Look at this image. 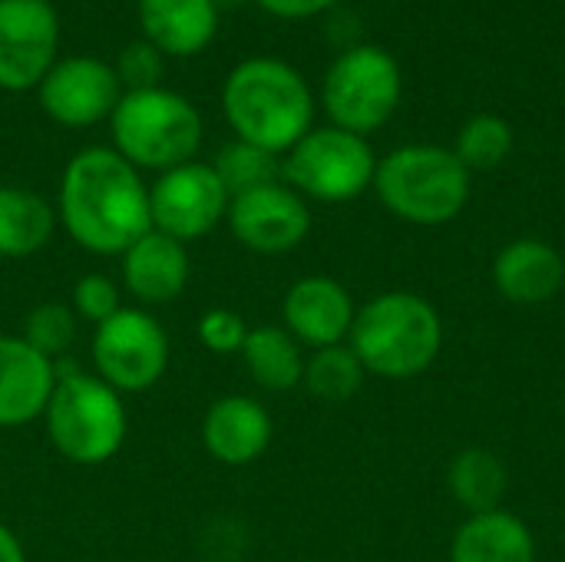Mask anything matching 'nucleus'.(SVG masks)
I'll list each match as a JSON object with an SVG mask.
<instances>
[{"label": "nucleus", "instance_id": "2f4dec72", "mask_svg": "<svg viewBox=\"0 0 565 562\" xmlns=\"http://www.w3.org/2000/svg\"><path fill=\"white\" fill-rule=\"evenodd\" d=\"M0 562H26V550L20 537L7 523H0Z\"/></svg>", "mask_w": 565, "mask_h": 562}, {"label": "nucleus", "instance_id": "473e14b6", "mask_svg": "<svg viewBox=\"0 0 565 562\" xmlns=\"http://www.w3.org/2000/svg\"><path fill=\"white\" fill-rule=\"evenodd\" d=\"M215 3H232V0H215Z\"/></svg>", "mask_w": 565, "mask_h": 562}, {"label": "nucleus", "instance_id": "9d476101", "mask_svg": "<svg viewBox=\"0 0 565 562\" xmlns=\"http://www.w3.org/2000/svg\"><path fill=\"white\" fill-rule=\"evenodd\" d=\"M228 202L232 195L225 192L212 162H182L159 172V179L149 185L152 229L182 245L218 229L228 215Z\"/></svg>", "mask_w": 565, "mask_h": 562}, {"label": "nucleus", "instance_id": "f3484780", "mask_svg": "<svg viewBox=\"0 0 565 562\" xmlns=\"http://www.w3.org/2000/svg\"><path fill=\"white\" fill-rule=\"evenodd\" d=\"M56 388V361L33 351L20 335H0V427L40 421Z\"/></svg>", "mask_w": 565, "mask_h": 562}, {"label": "nucleus", "instance_id": "cd10ccee", "mask_svg": "<svg viewBox=\"0 0 565 562\" xmlns=\"http://www.w3.org/2000/svg\"><path fill=\"white\" fill-rule=\"evenodd\" d=\"M119 298H122V288L109 275L89 272V275L76 278V285L70 291V308L76 311V318H83L96 328L122 308Z\"/></svg>", "mask_w": 565, "mask_h": 562}, {"label": "nucleus", "instance_id": "b1692460", "mask_svg": "<svg viewBox=\"0 0 565 562\" xmlns=\"http://www.w3.org/2000/svg\"><path fill=\"white\" fill-rule=\"evenodd\" d=\"M364 364L358 361V354L344 344H331V348H318L308 361H305V378L301 384L308 388L311 397L324 401V404H344L351 401L361 384H364Z\"/></svg>", "mask_w": 565, "mask_h": 562}, {"label": "nucleus", "instance_id": "0eeeda50", "mask_svg": "<svg viewBox=\"0 0 565 562\" xmlns=\"http://www.w3.org/2000/svg\"><path fill=\"white\" fill-rule=\"evenodd\" d=\"M377 172V159L364 136L321 126L305 132L281 162V179L301 199L318 202H351L358 199Z\"/></svg>", "mask_w": 565, "mask_h": 562}, {"label": "nucleus", "instance_id": "6ab92c4d", "mask_svg": "<svg viewBox=\"0 0 565 562\" xmlns=\"http://www.w3.org/2000/svg\"><path fill=\"white\" fill-rule=\"evenodd\" d=\"M493 278L507 301L543 305L559 295L565 282V262L553 245L540 238H516L497 255Z\"/></svg>", "mask_w": 565, "mask_h": 562}, {"label": "nucleus", "instance_id": "4468645a", "mask_svg": "<svg viewBox=\"0 0 565 562\" xmlns=\"http://www.w3.org/2000/svg\"><path fill=\"white\" fill-rule=\"evenodd\" d=\"M354 301L348 288L334 278L311 275L288 288L281 301V321L285 331L308 348H331L341 344L351 335L354 325Z\"/></svg>", "mask_w": 565, "mask_h": 562}, {"label": "nucleus", "instance_id": "4be33fe9", "mask_svg": "<svg viewBox=\"0 0 565 562\" xmlns=\"http://www.w3.org/2000/svg\"><path fill=\"white\" fill-rule=\"evenodd\" d=\"M242 361L248 378L262 388V391H291L301 384L305 378V354L301 344L278 325H258L248 328L245 348H242Z\"/></svg>", "mask_w": 565, "mask_h": 562}, {"label": "nucleus", "instance_id": "9b49d317", "mask_svg": "<svg viewBox=\"0 0 565 562\" xmlns=\"http://www.w3.org/2000/svg\"><path fill=\"white\" fill-rule=\"evenodd\" d=\"M60 17L50 0H0V89L23 93L56 63Z\"/></svg>", "mask_w": 565, "mask_h": 562}, {"label": "nucleus", "instance_id": "f257e3e1", "mask_svg": "<svg viewBox=\"0 0 565 562\" xmlns=\"http://www.w3.org/2000/svg\"><path fill=\"white\" fill-rule=\"evenodd\" d=\"M56 219L89 255H122L152 229L149 185L116 149L89 146L63 169Z\"/></svg>", "mask_w": 565, "mask_h": 562}, {"label": "nucleus", "instance_id": "c85d7f7f", "mask_svg": "<svg viewBox=\"0 0 565 562\" xmlns=\"http://www.w3.org/2000/svg\"><path fill=\"white\" fill-rule=\"evenodd\" d=\"M116 76L122 83V93L129 89H152L162 86V73H166V56L149 43V40H132L119 50L116 60Z\"/></svg>", "mask_w": 565, "mask_h": 562}, {"label": "nucleus", "instance_id": "f8f14e48", "mask_svg": "<svg viewBox=\"0 0 565 562\" xmlns=\"http://www.w3.org/2000/svg\"><path fill=\"white\" fill-rule=\"evenodd\" d=\"M40 109L66 126L86 129L113 116L122 99V83L106 60L96 56H66L50 66V73L36 86Z\"/></svg>", "mask_w": 565, "mask_h": 562}, {"label": "nucleus", "instance_id": "aec40b11", "mask_svg": "<svg viewBox=\"0 0 565 562\" xmlns=\"http://www.w3.org/2000/svg\"><path fill=\"white\" fill-rule=\"evenodd\" d=\"M530 527L503 510L473 513L454 537L450 562H533Z\"/></svg>", "mask_w": 565, "mask_h": 562}, {"label": "nucleus", "instance_id": "c756f323", "mask_svg": "<svg viewBox=\"0 0 565 562\" xmlns=\"http://www.w3.org/2000/svg\"><path fill=\"white\" fill-rule=\"evenodd\" d=\"M195 335H199V344L205 351L228 358V354H242L245 338H248V325L232 308H209V311H202Z\"/></svg>", "mask_w": 565, "mask_h": 562}, {"label": "nucleus", "instance_id": "7c9ffc66", "mask_svg": "<svg viewBox=\"0 0 565 562\" xmlns=\"http://www.w3.org/2000/svg\"><path fill=\"white\" fill-rule=\"evenodd\" d=\"M255 3L281 20H305V17H318V13L331 10L338 0H255Z\"/></svg>", "mask_w": 565, "mask_h": 562}, {"label": "nucleus", "instance_id": "dca6fc26", "mask_svg": "<svg viewBox=\"0 0 565 562\" xmlns=\"http://www.w3.org/2000/svg\"><path fill=\"white\" fill-rule=\"evenodd\" d=\"M271 414L248 394L218 397L202 417V447L222 467H248L271 444Z\"/></svg>", "mask_w": 565, "mask_h": 562}, {"label": "nucleus", "instance_id": "5701e85b", "mask_svg": "<svg viewBox=\"0 0 565 562\" xmlns=\"http://www.w3.org/2000/svg\"><path fill=\"white\" fill-rule=\"evenodd\" d=\"M450 490L457 503H463L470 513H490L500 507L507 494V467L497 454L483 447H470L454 457L450 464Z\"/></svg>", "mask_w": 565, "mask_h": 562}, {"label": "nucleus", "instance_id": "6e6552de", "mask_svg": "<svg viewBox=\"0 0 565 562\" xmlns=\"http://www.w3.org/2000/svg\"><path fill=\"white\" fill-rule=\"evenodd\" d=\"M321 99L331 126L367 136L381 129L401 103V66L381 46L358 43L331 63Z\"/></svg>", "mask_w": 565, "mask_h": 562}, {"label": "nucleus", "instance_id": "bb28decb", "mask_svg": "<svg viewBox=\"0 0 565 562\" xmlns=\"http://www.w3.org/2000/svg\"><path fill=\"white\" fill-rule=\"evenodd\" d=\"M76 331H79V318L70 305L63 301H43L36 305L26 318H23V341L40 351L43 358L56 361L63 358L73 341H76Z\"/></svg>", "mask_w": 565, "mask_h": 562}, {"label": "nucleus", "instance_id": "f03ea898", "mask_svg": "<svg viewBox=\"0 0 565 562\" xmlns=\"http://www.w3.org/2000/svg\"><path fill=\"white\" fill-rule=\"evenodd\" d=\"M222 113L235 139L285 156L305 132H311L315 96L291 63L252 56L225 76Z\"/></svg>", "mask_w": 565, "mask_h": 562}, {"label": "nucleus", "instance_id": "412c9836", "mask_svg": "<svg viewBox=\"0 0 565 562\" xmlns=\"http://www.w3.org/2000/svg\"><path fill=\"white\" fill-rule=\"evenodd\" d=\"M56 229L53 205L23 185H0V258H30Z\"/></svg>", "mask_w": 565, "mask_h": 562}, {"label": "nucleus", "instance_id": "39448f33", "mask_svg": "<svg viewBox=\"0 0 565 562\" xmlns=\"http://www.w3.org/2000/svg\"><path fill=\"white\" fill-rule=\"evenodd\" d=\"M113 149L136 169H175L202 146V116L175 89H129L109 116Z\"/></svg>", "mask_w": 565, "mask_h": 562}, {"label": "nucleus", "instance_id": "2eb2a0df", "mask_svg": "<svg viewBox=\"0 0 565 562\" xmlns=\"http://www.w3.org/2000/svg\"><path fill=\"white\" fill-rule=\"evenodd\" d=\"M119 272L122 288L139 301V308H159L172 305L185 291L192 278V258L182 242L149 229L119 255Z\"/></svg>", "mask_w": 565, "mask_h": 562}, {"label": "nucleus", "instance_id": "ddd939ff", "mask_svg": "<svg viewBox=\"0 0 565 562\" xmlns=\"http://www.w3.org/2000/svg\"><path fill=\"white\" fill-rule=\"evenodd\" d=\"M228 232L258 255H285L298 248L311 232L308 202L285 182H271L242 192L228 202Z\"/></svg>", "mask_w": 565, "mask_h": 562}, {"label": "nucleus", "instance_id": "423d86ee", "mask_svg": "<svg viewBox=\"0 0 565 562\" xmlns=\"http://www.w3.org/2000/svg\"><path fill=\"white\" fill-rule=\"evenodd\" d=\"M374 189L381 202L404 222L444 225L457 219L470 199V169L440 146H404L377 162Z\"/></svg>", "mask_w": 565, "mask_h": 562}, {"label": "nucleus", "instance_id": "393cba45", "mask_svg": "<svg viewBox=\"0 0 565 562\" xmlns=\"http://www.w3.org/2000/svg\"><path fill=\"white\" fill-rule=\"evenodd\" d=\"M215 176L222 179L225 192L235 199L242 192H252V189H262V185H271V182H281V162L278 156L252 146V142H242V139H232L222 146V152L215 156L212 162Z\"/></svg>", "mask_w": 565, "mask_h": 562}, {"label": "nucleus", "instance_id": "20e7f679", "mask_svg": "<svg viewBox=\"0 0 565 562\" xmlns=\"http://www.w3.org/2000/svg\"><path fill=\"white\" fill-rule=\"evenodd\" d=\"M43 424L53 450L76 467L113 460L129 434L122 394L76 368H56V388L43 411Z\"/></svg>", "mask_w": 565, "mask_h": 562}, {"label": "nucleus", "instance_id": "1a4fd4ad", "mask_svg": "<svg viewBox=\"0 0 565 562\" xmlns=\"http://www.w3.org/2000/svg\"><path fill=\"white\" fill-rule=\"evenodd\" d=\"M93 374L119 394L156 388L169 368V335L149 308H119L93 328Z\"/></svg>", "mask_w": 565, "mask_h": 562}, {"label": "nucleus", "instance_id": "a878e982", "mask_svg": "<svg viewBox=\"0 0 565 562\" xmlns=\"http://www.w3.org/2000/svg\"><path fill=\"white\" fill-rule=\"evenodd\" d=\"M510 152H513V129L507 119L493 113H477L473 119H467L454 146V156L467 169H497Z\"/></svg>", "mask_w": 565, "mask_h": 562}, {"label": "nucleus", "instance_id": "a211bd4d", "mask_svg": "<svg viewBox=\"0 0 565 562\" xmlns=\"http://www.w3.org/2000/svg\"><path fill=\"white\" fill-rule=\"evenodd\" d=\"M142 40L162 56H195L218 33L215 0H139Z\"/></svg>", "mask_w": 565, "mask_h": 562}, {"label": "nucleus", "instance_id": "7ed1b4c3", "mask_svg": "<svg viewBox=\"0 0 565 562\" xmlns=\"http://www.w3.org/2000/svg\"><path fill=\"white\" fill-rule=\"evenodd\" d=\"M351 351L364 371L404 381L424 374L444 344L437 308L411 291H387L371 298L351 325Z\"/></svg>", "mask_w": 565, "mask_h": 562}]
</instances>
